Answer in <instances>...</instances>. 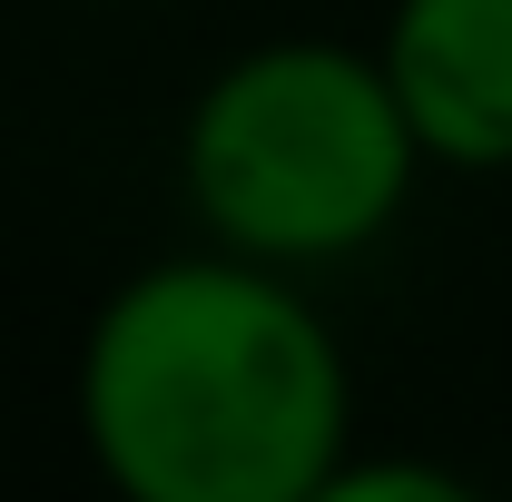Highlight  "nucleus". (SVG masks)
I'll return each instance as SVG.
<instances>
[{"mask_svg": "<svg viewBox=\"0 0 512 502\" xmlns=\"http://www.w3.org/2000/svg\"><path fill=\"white\" fill-rule=\"evenodd\" d=\"M79 434L128 502H316L355 434V384L266 256H168L79 345Z\"/></svg>", "mask_w": 512, "mask_h": 502, "instance_id": "nucleus-1", "label": "nucleus"}, {"mask_svg": "<svg viewBox=\"0 0 512 502\" xmlns=\"http://www.w3.org/2000/svg\"><path fill=\"white\" fill-rule=\"evenodd\" d=\"M414 168L424 148L394 109L384 60L345 40H266L227 60L178 138L197 227L266 266H325L375 247L414 197Z\"/></svg>", "mask_w": 512, "mask_h": 502, "instance_id": "nucleus-2", "label": "nucleus"}, {"mask_svg": "<svg viewBox=\"0 0 512 502\" xmlns=\"http://www.w3.org/2000/svg\"><path fill=\"white\" fill-rule=\"evenodd\" d=\"M375 60L434 168H512V0H394Z\"/></svg>", "mask_w": 512, "mask_h": 502, "instance_id": "nucleus-3", "label": "nucleus"}, {"mask_svg": "<svg viewBox=\"0 0 512 502\" xmlns=\"http://www.w3.org/2000/svg\"><path fill=\"white\" fill-rule=\"evenodd\" d=\"M316 502H463V483L424 463H335Z\"/></svg>", "mask_w": 512, "mask_h": 502, "instance_id": "nucleus-4", "label": "nucleus"}]
</instances>
